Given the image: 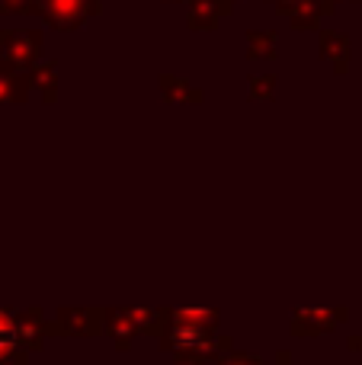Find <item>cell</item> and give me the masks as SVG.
I'll list each match as a JSON object with an SVG mask.
<instances>
[]
</instances>
